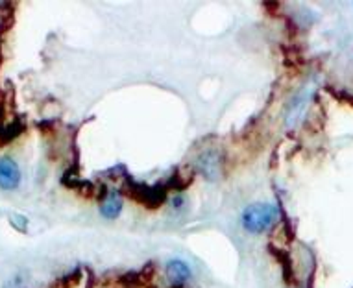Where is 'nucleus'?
I'll return each mask as SVG.
<instances>
[{"label": "nucleus", "mask_w": 353, "mask_h": 288, "mask_svg": "<svg viewBox=\"0 0 353 288\" xmlns=\"http://www.w3.org/2000/svg\"><path fill=\"white\" fill-rule=\"evenodd\" d=\"M19 183H21V170L17 163L10 157H2L0 159V189L13 190L17 189Z\"/></svg>", "instance_id": "2"}, {"label": "nucleus", "mask_w": 353, "mask_h": 288, "mask_svg": "<svg viewBox=\"0 0 353 288\" xmlns=\"http://www.w3.org/2000/svg\"><path fill=\"white\" fill-rule=\"evenodd\" d=\"M198 168H200V172L209 179H214L220 174V159L219 154H214V152H205L200 156L198 159Z\"/></svg>", "instance_id": "3"}, {"label": "nucleus", "mask_w": 353, "mask_h": 288, "mask_svg": "<svg viewBox=\"0 0 353 288\" xmlns=\"http://www.w3.org/2000/svg\"><path fill=\"white\" fill-rule=\"evenodd\" d=\"M278 207L272 203H255L243 213V225L250 233H263L278 220Z\"/></svg>", "instance_id": "1"}, {"label": "nucleus", "mask_w": 353, "mask_h": 288, "mask_svg": "<svg viewBox=\"0 0 353 288\" xmlns=\"http://www.w3.org/2000/svg\"><path fill=\"white\" fill-rule=\"evenodd\" d=\"M168 277L174 282H185L191 277V268L183 260H170L167 266Z\"/></svg>", "instance_id": "5"}, {"label": "nucleus", "mask_w": 353, "mask_h": 288, "mask_svg": "<svg viewBox=\"0 0 353 288\" xmlns=\"http://www.w3.org/2000/svg\"><path fill=\"white\" fill-rule=\"evenodd\" d=\"M121 211H122L121 196H119V192L111 190V192H108V196H105V200L102 202V205H100V213H102L104 218L115 220L117 216L121 214Z\"/></svg>", "instance_id": "4"}]
</instances>
